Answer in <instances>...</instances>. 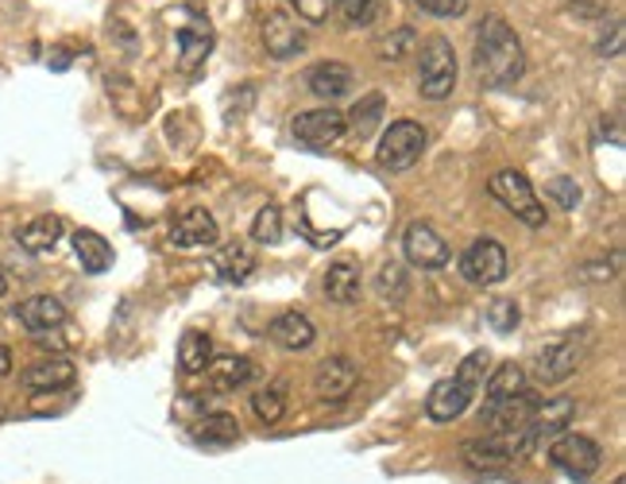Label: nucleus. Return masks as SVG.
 Returning a JSON list of instances; mask_svg holds the SVG:
<instances>
[{
	"instance_id": "nucleus-1",
	"label": "nucleus",
	"mask_w": 626,
	"mask_h": 484,
	"mask_svg": "<svg viewBox=\"0 0 626 484\" xmlns=\"http://www.w3.org/2000/svg\"><path fill=\"white\" fill-rule=\"evenodd\" d=\"M476 70L484 78V85L492 90H507L526 74V54L522 43L503 16H487L476 31Z\"/></svg>"
},
{
	"instance_id": "nucleus-2",
	"label": "nucleus",
	"mask_w": 626,
	"mask_h": 484,
	"mask_svg": "<svg viewBox=\"0 0 626 484\" xmlns=\"http://www.w3.org/2000/svg\"><path fill=\"white\" fill-rule=\"evenodd\" d=\"M456 85V51L445 36H433L422 43V62H417V90L430 101H445Z\"/></svg>"
},
{
	"instance_id": "nucleus-3",
	"label": "nucleus",
	"mask_w": 626,
	"mask_h": 484,
	"mask_svg": "<svg viewBox=\"0 0 626 484\" xmlns=\"http://www.w3.org/2000/svg\"><path fill=\"white\" fill-rule=\"evenodd\" d=\"M425 129L414 121H395L387 132H383L380 148H375V163L383 171H411V167L422 160L425 152Z\"/></svg>"
},
{
	"instance_id": "nucleus-4",
	"label": "nucleus",
	"mask_w": 626,
	"mask_h": 484,
	"mask_svg": "<svg viewBox=\"0 0 626 484\" xmlns=\"http://www.w3.org/2000/svg\"><path fill=\"white\" fill-rule=\"evenodd\" d=\"M487 194H492L495 202L507 205V210L515 213V218L526 221L529 229H542L545 225V205L537 202V194H534V186H529L526 174H518V171L492 174V182H487Z\"/></svg>"
},
{
	"instance_id": "nucleus-5",
	"label": "nucleus",
	"mask_w": 626,
	"mask_h": 484,
	"mask_svg": "<svg viewBox=\"0 0 626 484\" xmlns=\"http://www.w3.org/2000/svg\"><path fill=\"white\" fill-rule=\"evenodd\" d=\"M507 249H503L499 241H492V236H484V241L468 244V252L461 256V275L468 283H476V288H492V283H503L507 280Z\"/></svg>"
},
{
	"instance_id": "nucleus-6",
	"label": "nucleus",
	"mask_w": 626,
	"mask_h": 484,
	"mask_svg": "<svg viewBox=\"0 0 626 484\" xmlns=\"http://www.w3.org/2000/svg\"><path fill=\"white\" fill-rule=\"evenodd\" d=\"M549 462L557 465L565 477L573 481H588L592 473L604 465V454H599V446L592 438H584V434H565V438L553 442L549 450Z\"/></svg>"
},
{
	"instance_id": "nucleus-7",
	"label": "nucleus",
	"mask_w": 626,
	"mask_h": 484,
	"mask_svg": "<svg viewBox=\"0 0 626 484\" xmlns=\"http://www.w3.org/2000/svg\"><path fill=\"white\" fill-rule=\"evenodd\" d=\"M537 400L526 392L511 395V400L495 403V407H484L479 411V419L487 423V431L495 434V438H522L526 442V426H529V415H534Z\"/></svg>"
},
{
	"instance_id": "nucleus-8",
	"label": "nucleus",
	"mask_w": 626,
	"mask_h": 484,
	"mask_svg": "<svg viewBox=\"0 0 626 484\" xmlns=\"http://www.w3.org/2000/svg\"><path fill=\"white\" fill-rule=\"evenodd\" d=\"M403 252H406V260H411L414 268H422V272H437V268H445L448 256H453V252H448V244H445V236H441L433 225H425V221L406 225Z\"/></svg>"
},
{
	"instance_id": "nucleus-9",
	"label": "nucleus",
	"mask_w": 626,
	"mask_h": 484,
	"mask_svg": "<svg viewBox=\"0 0 626 484\" xmlns=\"http://www.w3.org/2000/svg\"><path fill=\"white\" fill-rule=\"evenodd\" d=\"M344 132H349V121H344V113H336L333 105L310 109V113L294 117V140H299V144L329 148V144H336Z\"/></svg>"
},
{
	"instance_id": "nucleus-10",
	"label": "nucleus",
	"mask_w": 626,
	"mask_h": 484,
	"mask_svg": "<svg viewBox=\"0 0 626 484\" xmlns=\"http://www.w3.org/2000/svg\"><path fill=\"white\" fill-rule=\"evenodd\" d=\"M356 380H360V369L352 356H329V361H321L317 372H313V392L325 403H341V400H349Z\"/></svg>"
},
{
	"instance_id": "nucleus-11",
	"label": "nucleus",
	"mask_w": 626,
	"mask_h": 484,
	"mask_svg": "<svg viewBox=\"0 0 626 484\" xmlns=\"http://www.w3.org/2000/svg\"><path fill=\"white\" fill-rule=\"evenodd\" d=\"M216 236H221V229H216L213 213L202 210V205H186L182 213H174L171 241L179 249H209V244H216Z\"/></svg>"
},
{
	"instance_id": "nucleus-12",
	"label": "nucleus",
	"mask_w": 626,
	"mask_h": 484,
	"mask_svg": "<svg viewBox=\"0 0 626 484\" xmlns=\"http://www.w3.org/2000/svg\"><path fill=\"white\" fill-rule=\"evenodd\" d=\"M576 419V403L568 400V395H561V400H545L534 407V415H529V426H526V446L529 442H545V438H557L561 431H565L568 423Z\"/></svg>"
},
{
	"instance_id": "nucleus-13",
	"label": "nucleus",
	"mask_w": 626,
	"mask_h": 484,
	"mask_svg": "<svg viewBox=\"0 0 626 484\" xmlns=\"http://www.w3.org/2000/svg\"><path fill=\"white\" fill-rule=\"evenodd\" d=\"M263 47H267L271 59H291L306 47V36H302L299 20L275 8V12L263 16Z\"/></svg>"
},
{
	"instance_id": "nucleus-14",
	"label": "nucleus",
	"mask_w": 626,
	"mask_h": 484,
	"mask_svg": "<svg viewBox=\"0 0 626 484\" xmlns=\"http://www.w3.org/2000/svg\"><path fill=\"white\" fill-rule=\"evenodd\" d=\"M576 364H580V349H576L573 341H553V345H545L542 353H537L534 380L537 384H561V380L573 376Z\"/></svg>"
},
{
	"instance_id": "nucleus-15",
	"label": "nucleus",
	"mask_w": 626,
	"mask_h": 484,
	"mask_svg": "<svg viewBox=\"0 0 626 484\" xmlns=\"http://www.w3.org/2000/svg\"><path fill=\"white\" fill-rule=\"evenodd\" d=\"M518 450H526L522 438H484V442H464V462L472 470H507L518 457Z\"/></svg>"
},
{
	"instance_id": "nucleus-16",
	"label": "nucleus",
	"mask_w": 626,
	"mask_h": 484,
	"mask_svg": "<svg viewBox=\"0 0 626 484\" xmlns=\"http://www.w3.org/2000/svg\"><path fill=\"white\" fill-rule=\"evenodd\" d=\"M16 319L23 322V330H31L36 337H43L47 330H59V325L67 322V306H62L54 295H31L16 306Z\"/></svg>"
},
{
	"instance_id": "nucleus-17",
	"label": "nucleus",
	"mask_w": 626,
	"mask_h": 484,
	"mask_svg": "<svg viewBox=\"0 0 626 484\" xmlns=\"http://www.w3.org/2000/svg\"><path fill=\"white\" fill-rule=\"evenodd\" d=\"M78 376L74 361H67V356H47V361H36L31 369H23V387H31V392H59V387H70Z\"/></svg>"
},
{
	"instance_id": "nucleus-18",
	"label": "nucleus",
	"mask_w": 626,
	"mask_h": 484,
	"mask_svg": "<svg viewBox=\"0 0 626 484\" xmlns=\"http://www.w3.org/2000/svg\"><path fill=\"white\" fill-rule=\"evenodd\" d=\"M468 403H472V392H464L456 380H437L430 400H425V415H430L433 423H453V419L464 415Z\"/></svg>"
},
{
	"instance_id": "nucleus-19",
	"label": "nucleus",
	"mask_w": 626,
	"mask_h": 484,
	"mask_svg": "<svg viewBox=\"0 0 626 484\" xmlns=\"http://www.w3.org/2000/svg\"><path fill=\"white\" fill-rule=\"evenodd\" d=\"M209 51H213V31L209 23H182L179 28V70L182 74H194L198 67H205Z\"/></svg>"
},
{
	"instance_id": "nucleus-20",
	"label": "nucleus",
	"mask_w": 626,
	"mask_h": 484,
	"mask_svg": "<svg viewBox=\"0 0 626 484\" xmlns=\"http://www.w3.org/2000/svg\"><path fill=\"white\" fill-rule=\"evenodd\" d=\"M352 82H356V74H352V67H344V62H317L306 74L310 93H317V98H325V101H336V98H344V93H352Z\"/></svg>"
},
{
	"instance_id": "nucleus-21",
	"label": "nucleus",
	"mask_w": 626,
	"mask_h": 484,
	"mask_svg": "<svg viewBox=\"0 0 626 484\" xmlns=\"http://www.w3.org/2000/svg\"><path fill=\"white\" fill-rule=\"evenodd\" d=\"M267 337L275 341L279 349H291V353H299V349H310L313 345L317 330H313V322L306 319V314L286 311V314H279V319L267 325Z\"/></svg>"
},
{
	"instance_id": "nucleus-22",
	"label": "nucleus",
	"mask_w": 626,
	"mask_h": 484,
	"mask_svg": "<svg viewBox=\"0 0 626 484\" xmlns=\"http://www.w3.org/2000/svg\"><path fill=\"white\" fill-rule=\"evenodd\" d=\"M209 380H213L216 392H236L248 380H255V364L248 356H213L209 361Z\"/></svg>"
},
{
	"instance_id": "nucleus-23",
	"label": "nucleus",
	"mask_w": 626,
	"mask_h": 484,
	"mask_svg": "<svg viewBox=\"0 0 626 484\" xmlns=\"http://www.w3.org/2000/svg\"><path fill=\"white\" fill-rule=\"evenodd\" d=\"M360 288H364V275H360V268L352 264V260H336L325 272V295L333 299V303H341V306L356 303Z\"/></svg>"
},
{
	"instance_id": "nucleus-24",
	"label": "nucleus",
	"mask_w": 626,
	"mask_h": 484,
	"mask_svg": "<svg viewBox=\"0 0 626 484\" xmlns=\"http://www.w3.org/2000/svg\"><path fill=\"white\" fill-rule=\"evenodd\" d=\"M70 241H74L78 260H82V268L90 275H101V272H109V268H112V244L104 241L101 233H93V229H78Z\"/></svg>"
},
{
	"instance_id": "nucleus-25",
	"label": "nucleus",
	"mask_w": 626,
	"mask_h": 484,
	"mask_svg": "<svg viewBox=\"0 0 626 484\" xmlns=\"http://www.w3.org/2000/svg\"><path fill=\"white\" fill-rule=\"evenodd\" d=\"M59 236H62V221L54 218V213H43V218L28 221V225L20 229V249L39 256V252H51L54 244H59Z\"/></svg>"
},
{
	"instance_id": "nucleus-26",
	"label": "nucleus",
	"mask_w": 626,
	"mask_h": 484,
	"mask_svg": "<svg viewBox=\"0 0 626 484\" xmlns=\"http://www.w3.org/2000/svg\"><path fill=\"white\" fill-rule=\"evenodd\" d=\"M209 361H213V341H209V333L202 330H186L179 341V364L182 372H190V376H198V372L209 369Z\"/></svg>"
},
{
	"instance_id": "nucleus-27",
	"label": "nucleus",
	"mask_w": 626,
	"mask_h": 484,
	"mask_svg": "<svg viewBox=\"0 0 626 484\" xmlns=\"http://www.w3.org/2000/svg\"><path fill=\"white\" fill-rule=\"evenodd\" d=\"M518 392H526V372H522L515 361H503L499 369L492 372V380H487L484 407H495V403L511 400V395H518Z\"/></svg>"
},
{
	"instance_id": "nucleus-28",
	"label": "nucleus",
	"mask_w": 626,
	"mask_h": 484,
	"mask_svg": "<svg viewBox=\"0 0 626 484\" xmlns=\"http://www.w3.org/2000/svg\"><path fill=\"white\" fill-rule=\"evenodd\" d=\"M194 438L202 442V446H232V442L240 438L236 415H224V411H216V415H205L202 423L194 426Z\"/></svg>"
},
{
	"instance_id": "nucleus-29",
	"label": "nucleus",
	"mask_w": 626,
	"mask_h": 484,
	"mask_svg": "<svg viewBox=\"0 0 626 484\" xmlns=\"http://www.w3.org/2000/svg\"><path fill=\"white\" fill-rule=\"evenodd\" d=\"M487 372H492V353L487 349H476V353H468L461 361V369H456V384L464 387V392H472L476 395L479 387H484V380H487Z\"/></svg>"
},
{
	"instance_id": "nucleus-30",
	"label": "nucleus",
	"mask_w": 626,
	"mask_h": 484,
	"mask_svg": "<svg viewBox=\"0 0 626 484\" xmlns=\"http://www.w3.org/2000/svg\"><path fill=\"white\" fill-rule=\"evenodd\" d=\"M252 241H260V244H279V241H283V213H279V205H263V210L255 213Z\"/></svg>"
},
{
	"instance_id": "nucleus-31",
	"label": "nucleus",
	"mask_w": 626,
	"mask_h": 484,
	"mask_svg": "<svg viewBox=\"0 0 626 484\" xmlns=\"http://www.w3.org/2000/svg\"><path fill=\"white\" fill-rule=\"evenodd\" d=\"M380 113H383V98L380 93H372V98H364L356 109H352V117H344L349 121V129L356 132V137H367V132L380 124Z\"/></svg>"
},
{
	"instance_id": "nucleus-32",
	"label": "nucleus",
	"mask_w": 626,
	"mask_h": 484,
	"mask_svg": "<svg viewBox=\"0 0 626 484\" xmlns=\"http://www.w3.org/2000/svg\"><path fill=\"white\" fill-rule=\"evenodd\" d=\"M487 322H492V330L511 333V330H515V325L522 322L518 303H515V299H495V303L487 306Z\"/></svg>"
},
{
	"instance_id": "nucleus-33",
	"label": "nucleus",
	"mask_w": 626,
	"mask_h": 484,
	"mask_svg": "<svg viewBox=\"0 0 626 484\" xmlns=\"http://www.w3.org/2000/svg\"><path fill=\"white\" fill-rule=\"evenodd\" d=\"M545 194H549L561 210H576V205H580V186H576V179H568V174H557V179L545 182Z\"/></svg>"
},
{
	"instance_id": "nucleus-34",
	"label": "nucleus",
	"mask_w": 626,
	"mask_h": 484,
	"mask_svg": "<svg viewBox=\"0 0 626 484\" xmlns=\"http://www.w3.org/2000/svg\"><path fill=\"white\" fill-rule=\"evenodd\" d=\"M221 268H224V275H229L232 283H244L248 275H252V268H255V260L248 256V249H240V244H232L229 252H224V260H221Z\"/></svg>"
},
{
	"instance_id": "nucleus-35",
	"label": "nucleus",
	"mask_w": 626,
	"mask_h": 484,
	"mask_svg": "<svg viewBox=\"0 0 626 484\" xmlns=\"http://www.w3.org/2000/svg\"><path fill=\"white\" fill-rule=\"evenodd\" d=\"M375 288H380V295L383 299H403L406 295V272H403V264H383V272H380V280H375Z\"/></svg>"
},
{
	"instance_id": "nucleus-36",
	"label": "nucleus",
	"mask_w": 626,
	"mask_h": 484,
	"mask_svg": "<svg viewBox=\"0 0 626 484\" xmlns=\"http://www.w3.org/2000/svg\"><path fill=\"white\" fill-rule=\"evenodd\" d=\"M252 411L263 419V423H279V419H283V411H286L283 392H255L252 395Z\"/></svg>"
},
{
	"instance_id": "nucleus-37",
	"label": "nucleus",
	"mask_w": 626,
	"mask_h": 484,
	"mask_svg": "<svg viewBox=\"0 0 626 484\" xmlns=\"http://www.w3.org/2000/svg\"><path fill=\"white\" fill-rule=\"evenodd\" d=\"M349 23H372L375 20V0H336Z\"/></svg>"
},
{
	"instance_id": "nucleus-38",
	"label": "nucleus",
	"mask_w": 626,
	"mask_h": 484,
	"mask_svg": "<svg viewBox=\"0 0 626 484\" xmlns=\"http://www.w3.org/2000/svg\"><path fill=\"white\" fill-rule=\"evenodd\" d=\"M294 8H299V16L306 23H325L329 20V8H333V0H294Z\"/></svg>"
},
{
	"instance_id": "nucleus-39",
	"label": "nucleus",
	"mask_w": 626,
	"mask_h": 484,
	"mask_svg": "<svg viewBox=\"0 0 626 484\" xmlns=\"http://www.w3.org/2000/svg\"><path fill=\"white\" fill-rule=\"evenodd\" d=\"M414 4L430 16H461L468 8V0H414Z\"/></svg>"
},
{
	"instance_id": "nucleus-40",
	"label": "nucleus",
	"mask_w": 626,
	"mask_h": 484,
	"mask_svg": "<svg viewBox=\"0 0 626 484\" xmlns=\"http://www.w3.org/2000/svg\"><path fill=\"white\" fill-rule=\"evenodd\" d=\"M411 43H414L411 31H398L395 39H383V43H380V54H383V59H391V62H398V59L406 54V47H411Z\"/></svg>"
},
{
	"instance_id": "nucleus-41",
	"label": "nucleus",
	"mask_w": 626,
	"mask_h": 484,
	"mask_svg": "<svg viewBox=\"0 0 626 484\" xmlns=\"http://www.w3.org/2000/svg\"><path fill=\"white\" fill-rule=\"evenodd\" d=\"M619 51H623V23L615 20L612 23V39H599V54L607 59V54H619Z\"/></svg>"
},
{
	"instance_id": "nucleus-42",
	"label": "nucleus",
	"mask_w": 626,
	"mask_h": 484,
	"mask_svg": "<svg viewBox=\"0 0 626 484\" xmlns=\"http://www.w3.org/2000/svg\"><path fill=\"white\" fill-rule=\"evenodd\" d=\"M568 8H573L576 16H584V20H592V16H599L604 12V0H568Z\"/></svg>"
},
{
	"instance_id": "nucleus-43",
	"label": "nucleus",
	"mask_w": 626,
	"mask_h": 484,
	"mask_svg": "<svg viewBox=\"0 0 626 484\" xmlns=\"http://www.w3.org/2000/svg\"><path fill=\"white\" fill-rule=\"evenodd\" d=\"M8 372H12V349L0 345V376H8Z\"/></svg>"
},
{
	"instance_id": "nucleus-44",
	"label": "nucleus",
	"mask_w": 626,
	"mask_h": 484,
	"mask_svg": "<svg viewBox=\"0 0 626 484\" xmlns=\"http://www.w3.org/2000/svg\"><path fill=\"white\" fill-rule=\"evenodd\" d=\"M8 291V280H4V268H0V295Z\"/></svg>"
}]
</instances>
